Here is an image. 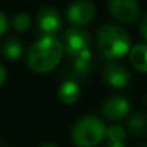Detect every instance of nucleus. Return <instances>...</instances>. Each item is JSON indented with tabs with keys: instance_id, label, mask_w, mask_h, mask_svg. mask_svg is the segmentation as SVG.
<instances>
[{
	"instance_id": "nucleus-1",
	"label": "nucleus",
	"mask_w": 147,
	"mask_h": 147,
	"mask_svg": "<svg viewBox=\"0 0 147 147\" xmlns=\"http://www.w3.org/2000/svg\"><path fill=\"white\" fill-rule=\"evenodd\" d=\"M63 45L56 36H40L28 51V65L35 72H49L61 62Z\"/></svg>"
},
{
	"instance_id": "nucleus-2",
	"label": "nucleus",
	"mask_w": 147,
	"mask_h": 147,
	"mask_svg": "<svg viewBox=\"0 0 147 147\" xmlns=\"http://www.w3.org/2000/svg\"><path fill=\"white\" fill-rule=\"evenodd\" d=\"M97 40L101 53L108 59L120 58L131 49V40L128 33L121 26L114 23L101 25L97 32Z\"/></svg>"
},
{
	"instance_id": "nucleus-3",
	"label": "nucleus",
	"mask_w": 147,
	"mask_h": 147,
	"mask_svg": "<svg viewBox=\"0 0 147 147\" xmlns=\"http://www.w3.org/2000/svg\"><path fill=\"white\" fill-rule=\"evenodd\" d=\"M107 134L104 121L97 115H84L75 121L71 137L78 147H95Z\"/></svg>"
},
{
	"instance_id": "nucleus-4",
	"label": "nucleus",
	"mask_w": 147,
	"mask_h": 147,
	"mask_svg": "<svg viewBox=\"0 0 147 147\" xmlns=\"http://www.w3.org/2000/svg\"><path fill=\"white\" fill-rule=\"evenodd\" d=\"M62 45H63V51L74 59V58H78V56L90 52L91 38L85 29L78 28V26H72L63 32Z\"/></svg>"
},
{
	"instance_id": "nucleus-5",
	"label": "nucleus",
	"mask_w": 147,
	"mask_h": 147,
	"mask_svg": "<svg viewBox=\"0 0 147 147\" xmlns=\"http://www.w3.org/2000/svg\"><path fill=\"white\" fill-rule=\"evenodd\" d=\"M95 15V6L87 0H78L66 7V18L74 26H84L92 20Z\"/></svg>"
},
{
	"instance_id": "nucleus-6",
	"label": "nucleus",
	"mask_w": 147,
	"mask_h": 147,
	"mask_svg": "<svg viewBox=\"0 0 147 147\" xmlns=\"http://www.w3.org/2000/svg\"><path fill=\"white\" fill-rule=\"evenodd\" d=\"M36 20H38V28L43 33V36H53L62 26V18L58 9L52 6L42 7L36 15Z\"/></svg>"
},
{
	"instance_id": "nucleus-7",
	"label": "nucleus",
	"mask_w": 147,
	"mask_h": 147,
	"mask_svg": "<svg viewBox=\"0 0 147 147\" xmlns=\"http://www.w3.org/2000/svg\"><path fill=\"white\" fill-rule=\"evenodd\" d=\"M111 15L123 23H130L137 19L140 6L134 0H111L108 3Z\"/></svg>"
},
{
	"instance_id": "nucleus-8",
	"label": "nucleus",
	"mask_w": 147,
	"mask_h": 147,
	"mask_svg": "<svg viewBox=\"0 0 147 147\" xmlns=\"http://www.w3.org/2000/svg\"><path fill=\"white\" fill-rule=\"evenodd\" d=\"M101 111L108 120L118 121L123 120L130 113V102L127 98L121 95H111L104 101Z\"/></svg>"
},
{
	"instance_id": "nucleus-9",
	"label": "nucleus",
	"mask_w": 147,
	"mask_h": 147,
	"mask_svg": "<svg viewBox=\"0 0 147 147\" xmlns=\"http://www.w3.org/2000/svg\"><path fill=\"white\" fill-rule=\"evenodd\" d=\"M102 78L104 81L111 85V87H115V88H123L128 84L130 81V74L127 71L125 66H123L121 63H117V62H111L108 63L104 71H102Z\"/></svg>"
},
{
	"instance_id": "nucleus-10",
	"label": "nucleus",
	"mask_w": 147,
	"mask_h": 147,
	"mask_svg": "<svg viewBox=\"0 0 147 147\" xmlns=\"http://www.w3.org/2000/svg\"><path fill=\"white\" fill-rule=\"evenodd\" d=\"M81 95V88L80 84L75 82L74 80H66L59 84L58 87V97L62 102L65 104H72L75 102Z\"/></svg>"
},
{
	"instance_id": "nucleus-11",
	"label": "nucleus",
	"mask_w": 147,
	"mask_h": 147,
	"mask_svg": "<svg viewBox=\"0 0 147 147\" xmlns=\"http://www.w3.org/2000/svg\"><path fill=\"white\" fill-rule=\"evenodd\" d=\"M128 55H130V62L136 69L147 72V43L134 45L130 49Z\"/></svg>"
},
{
	"instance_id": "nucleus-12",
	"label": "nucleus",
	"mask_w": 147,
	"mask_h": 147,
	"mask_svg": "<svg viewBox=\"0 0 147 147\" xmlns=\"http://www.w3.org/2000/svg\"><path fill=\"white\" fill-rule=\"evenodd\" d=\"M23 52V43L19 38L16 36H12V38H7L3 45H2V53L7 58V59H19L20 55Z\"/></svg>"
},
{
	"instance_id": "nucleus-13",
	"label": "nucleus",
	"mask_w": 147,
	"mask_h": 147,
	"mask_svg": "<svg viewBox=\"0 0 147 147\" xmlns=\"http://www.w3.org/2000/svg\"><path fill=\"white\" fill-rule=\"evenodd\" d=\"M74 69H75L80 75H88L90 72H92L94 66H95V62H94V58H92V52H87L78 58H74Z\"/></svg>"
},
{
	"instance_id": "nucleus-14",
	"label": "nucleus",
	"mask_w": 147,
	"mask_h": 147,
	"mask_svg": "<svg viewBox=\"0 0 147 147\" xmlns=\"http://www.w3.org/2000/svg\"><path fill=\"white\" fill-rule=\"evenodd\" d=\"M128 128L133 134L143 136L147 133V114L146 113H134L128 118Z\"/></svg>"
},
{
	"instance_id": "nucleus-15",
	"label": "nucleus",
	"mask_w": 147,
	"mask_h": 147,
	"mask_svg": "<svg viewBox=\"0 0 147 147\" xmlns=\"http://www.w3.org/2000/svg\"><path fill=\"white\" fill-rule=\"evenodd\" d=\"M30 23H32L30 16H29L28 13H25V12H19V13H16V15L12 18V25H13V28H15L16 30H19V32L28 30V29L30 28Z\"/></svg>"
},
{
	"instance_id": "nucleus-16",
	"label": "nucleus",
	"mask_w": 147,
	"mask_h": 147,
	"mask_svg": "<svg viewBox=\"0 0 147 147\" xmlns=\"http://www.w3.org/2000/svg\"><path fill=\"white\" fill-rule=\"evenodd\" d=\"M107 141H124L125 138V130L123 128V125L114 124L111 127L107 128Z\"/></svg>"
},
{
	"instance_id": "nucleus-17",
	"label": "nucleus",
	"mask_w": 147,
	"mask_h": 147,
	"mask_svg": "<svg viewBox=\"0 0 147 147\" xmlns=\"http://www.w3.org/2000/svg\"><path fill=\"white\" fill-rule=\"evenodd\" d=\"M7 26H9V20H7L6 15L3 12H0V36L7 30Z\"/></svg>"
},
{
	"instance_id": "nucleus-18",
	"label": "nucleus",
	"mask_w": 147,
	"mask_h": 147,
	"mask_svg": "<svg viewBox=\"0 0 147 147\" xmlns=\"http://www.w3.org/2000/svg\"><path fill=\"white\" fill-rule=\"evenodd\" d=\"M140 33H141V36L147 40V13L143 16V19H141V22H140Z\"/></svg>"
},
{
	"instance_id": "nucleus-19",
	"label": "nucleus",
	"mask_w": 147,
	"mask_h": 147,
	"mask_svg": "<svg viewBox=\"0 0 147 147\" xmlns=\"http://www.w3.org/2000/svg\"><path fill=\"white\" fill-rule=\"evenodd\" d=\"M6 78H7V72H6V68H5V65H3V63H0V87H2V85L5 84Z\"/></svg>"
},
{
	"instance_id": "nucleus-20",
	"label": "nucleus",
	"mask_w": 147,
	"mask_h": 147,
	"mask_svg": "<svg viewBox=\"0 0 147 147\" xmlns=\"http://www.w3.org/2000/svg\"><path fill=\"white\" fill-rule=\"evenodd\" d=\"M105 147H124V141H107Z\"/></svg>"
},
{
	"instance_id": "nucleus-21",
	"label": "nucleus",
	"mask_w": 147,
	"mask_h": 147,
	"mask_svg": "<svg viewBox=\"0 0 147 147\" xmlns=\"http://www.w3.org/2000/svg\"><path fill=\"white\" fill-rule=\"evenodd\" d=\"M40 147H56L55 144H51V143H46V144H43V146H40Z\"/></svg>"
},
{
	"instance_id": "nucleus-22",
	"label": "nucleus",
	"mask_w": 147,
	"mask_h": 147,
	"mask_svg": "<svg viewBox=\"0 0 147 147\" xmlns=\"http://www.w3.org/2000/svg\"><path fill=\"white\" fill-rule=\"evenodd\" d=\"M141 147H147V144H144V146H141Z\"/></svg>"
}]
</instances>
